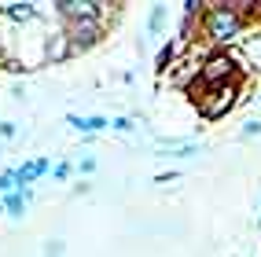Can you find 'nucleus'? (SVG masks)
Returning <instances> with one entry per match:
<instances>
[{
    "instance_id": "nucleus-1",
    "label": "nucleus",
    "mask_w": 261,
    "mask_h": 257,
    "mask_svg": "<svg viewBox=\"0 0 261 257\" xmlns=\"http://www.w3.org/2000/svg\"><path fill=\"white\" fill-rule=\"evenodd\" d=\"M243 8L247 4H214L206 11V33L217 44H228L243 33Z\"/></svg>"
},
{
    "instance_id": "nucleus-2",
    "label": "nucleus",
    "mask_w": 261,
    "mask_h": 257,
    "mask_svg": "<svg viewBox=\"0 0 261 257\" xmlns=\"http://www.w3.org/2000/svg\"><path fill=\"white\" fill-rule=\"evenodd\" d=\"M191 92H195L199 114L206 118V122H217V118H224V114H228V110L236 107V96H239L236 81L217 84V89H191Z\"/></svg>"
},
{
    "instance_id": "nucleus-3",
    "label": "nucleus",
    "mask_w": 261,
    "mask_h": 257,
    "mask_svg": "<svg viewBox=\"0 0 261 257\" xmlns=\"http://www.w3.org/2000/svg\"><path fill=\"white\" fill-rule=\"evenodd\" d=\"M236 59L228 55V51H217V55H210L202 66H199V81H195V89H217V84H228L236 77Z\"/></svg>"
},
{
    "instance_id": "nucleus-4",
    "label": "nucleus",
    "mask_w": 261,
    "mask_h": 257,
    "mask_svg": "<svg viewBox=\"0 0 261 257\" xmlns=\"http://www.w3.org/2000/svg\"><path fill=\"white\" fill-rule=\"evenodd\" d=\"M66 122H70L77 132H85V136L111 129V118H103V114H66Z\"/></svg>"
},
{
    "instance_id": "nucleus-5",
    "label": "nucleus",
    "mask_w": 261,
    "mask_h": 257,
    "mask_svg": "<svg viewBox=\"0 0 261 257\" xmlns=\"http://www.w3.org/2000/svg\"><path fill=\"white\" fill-rule=\"evenodd\" d=\"M48 169H51V162H48V158H33V162L19 165V169H15V177H19V187H26V184H33V180H41Z\"/></svg>"
},
{
    "instance_id": "nucleus-6",
    "label": "nucleus",
    "mask_w": 261,
    "mask_h": 257,
    "mask_svg": "<svg viewBox=\"0 0 261 257\" xmlns=\"http://www.w3.org/2000/svg\"><path fill=\"white\" fill-rule=\"evenodd\" d=\"M33 198V191L30 187H19V191H11V195H4V210L11 213V217H22L26 213V202Z\"/></svg>"
},
{
    "instance_id": "nucleus-7",
    "label": "nucleus",
    "mask_w": 261,
    "mask_h": 257,
    "mask_svg": "<svg viewBox=\"0 0 261 257\" xmlns=\"http://www.w3.org/2000/svg\"><path fill=\"white\" fill-rule=\"evenodd\" d=\"M4 19H11V22H33V19H37V4H8L4 8Z\"/></svg>"
},
{
    "instance_id": "nucleus-8",
    "label": "nucleus",
    "mask_w": 261,
    "mask_h": 257,
    "mask_svg": "<svg viewBox=\"0 0 261 257\" xmlns=\"http://www.w3.org/2000/svg\"><path fill=\"white\" fill-rule=\"evenodd\" d=\"M162 22H166V4H154V8H151V22H147V30H151V33H162Z\"/></svg>"
},
{
    "instance_id": "nucleus-9",
    "label": "nucleus",
    "mask_w": 261,
    "mask_h": 257,
    "mask_svg": "<svg viewBox=\"0 0 261 257\" xmlns=\"http://www.w3.org/2000/svg\"><path fill=\"white\" fill-rule=\"evenodd\" d=\"M11 191H19V177H15V169L0 173V195H11Z\"/></svg>"
},
{
    "instance_id": "nucleus-10",
    "label": "nucleus",
    "mask_w": 261,
    "mask_h": 257,
    "mask_svg": "<svg viewBox=\"0 0 261 257\" xmlns=\"http://www.w3.org/2000/svg\"><path fill=\"white\" fill-rule=\"evenodd\" d=\"M111 129H114V132H133L136 125H133V118H125V114H118V118H111Z\"/></svg>"
},
{
    "instance_id": "nucleus-11",
    "label": "nucleus",
    "mask_w": 261,
    "mask_h": 257,
    "mask_svg": "<svg viewBox=\"0 0 261 257\" xmlns=\"http://www.w3.org/2000/svg\"><path fill=\"white\" fill-rule=\"evenodd\" d=\"M239 136H243V140H250V136H261V122H247V125L239 129Z\"/></svg>"
},
{
    "instance_id": "nucleus-12",
    "label": "nucleus",
    "mask_w": 261,
    "mask_h": 257,
    "mask_svg": "<svg viewBox=\"0 0 261 257\" xmlns=\"http://www.w3.org/2000/svg\"><path fill=\"white\" fill-rule=\"evenodd\" d=\"M70 173H74V165H70V162H59L56 169H51V177H56V180H66Z\"/></svg>"
},
{
    "instance_id": "nucleus-13",
    "label": "nucleus",
    "mask_w": 261,
    "mask_h": 257,
    "mask_svg": "<svg viewBox=\"0 0 261 257\" xmlns=\"http://www.w3.org/2000/svg\"><path fill=\"white\" fill-rule=\"evenodd\" d=\"M92 169H96V158H81L77 162V173H92Z\"/></svg>"
},
{
    "instance_id": "nucleus-14",
    "label": "nucleus",
    "mask_w": 261,
    "mask_h": 257,
    "mask_svg": "<svg viewBox=\"0 0 261 257\" xmlns=\"http://www.w3.org/2000/svg\"><path fill=\"white\" fill-rule=\"evenodd\" d=\"M0 136H4V140H11V136H15V125H11V122H0Z\"/></svg>"
},
{
    "instance_id": "nucleus-15",
    "label": "nucleus",
    "mask_w": 261,
    "mask_h": 257,
    "mask_svg": "<svg viewBox=\"0 0 261 257\" xmlns=\"http://www.w3.org/2000/svg\"><path fill=\"white\" fill-rule=\"evenodd\" d=\"M44 257H63V243H51V246L44 250Z\"/></svg>"
}]
</instances>
